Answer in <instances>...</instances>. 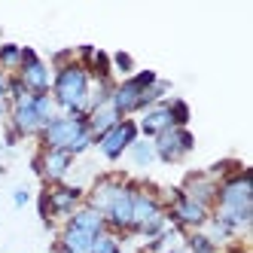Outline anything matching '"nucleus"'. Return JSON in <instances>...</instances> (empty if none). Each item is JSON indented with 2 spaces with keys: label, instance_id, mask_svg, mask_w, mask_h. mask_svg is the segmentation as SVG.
Listing matches in <instances>:
<instances>
[{
  "label": "nucleus",
  "instance_id": "nucleus-4",
  "mask_svg": "<svg viewBox=\"0 0 253 253\" xmlns=\"http://www.w3.org/2000/svg\"><path fill=\"white\" fill-rule=\"evenodd\" d=\"M55 101L52 95H22L19 101L9 104V116H6V128L25 140V137H37L43 131V125L55 116Z\"/></svg>",
  "mask_w": 253,
  "mask_h": 253
},
{
  "label": "nucleus",
  "instance_id": "nucleus-24",
  "mask_svg": "<svg viewBox=\"0 0 253 253\" xmlns=\"http://www.w3.org/2000/svg\"><path fill=\"white\" fill-rule=\"evenodd\" d=\"M110 67H113V74H122V80H125V77L134 74V58L128 55V52H113V55H110Z\"/></svg>",
  "mask_w": 253,
  "mask_h": 253
},
{
  "label": "nucleus",
  "instance_id": "nucleus-27",
  "mask_svg": "<svg viewBox=\"0 0 253 253\" xmlns=\"http://www.w3.org/2000/svg\"><path fill=\"white\" fill-rule=\"evenodd\" d=\"M168 253H186V247L180 244V247H174V250H168Z\"/></svg>",
  "mask_w": 253,
  "mask_h": 253
},
{
  "label": "nucleus",
  "instance_id": "nucleus-20",
  "mask_svg": "<svg viewBox=\"0 0 253 253\" xmlns=\"http://www.w3.org/2000/svg\"><path fill=\"white\" fill-rule=\"evenodd\" d=\"M183 247H186V253H223L202 229H198V232H186L183 235Z\"/></svg>",
  "mask_w": 253,
  "mask_h": 253
},
{
  "label": "nucleus",
  "instance_id": "nucleus-10",
  "mask_svg": "<svg viewBox=\"0 0 253 253\" xmlns=\"http://www.w3.org/2000/svg\"><path fill=\"white\" fill-rule=\"evenodd\" d=\"M104 223H107V229H110V232L122 235V238L134 235V180H128L125 189L119 192V198L107 208Z\"/></svg>",
  "mask_w": 253,
  "mask_h": 253
},
{
  "label": "nucleus",
  "instance_id": "nucleus-11",
  "mask_svg": "<svg viewBox=\"0 0 253 253\" xmlns=\"http://www.w3.org/2000/svg\"><path fill=\"white\" fill-rule=\"evenodd\" d=\"M74 156H70L67 150H40L37 156H34L31 168L37 171V177H43V183L52 186V183H64L70 168H74Z\"/></svg>",
  "mask_w": 253,
  "mask_h": 253
},
{
  "label": "nucleus",
  "instance_id": "nucleus-7",
  "mask_svg": "<svg viewBox=\"0 0 253 253\" xmlns=\"http://www.w3.org/2000/svg\"><path fill=\"white\" fill-rule=\"evenodd\" d=\"M137 137H140L137 122H134V119H119L110 131L101 134V137L95 140V150H98V156H101L104 162H119L125 153H128V147H131Z\"/></svg>",
  "mask_w": 253,
  "mask_h": 253
},
{
  "label": "nucleus",
  "instance_id": "nucleus-12",
  "mask_svg": "<svg viewBox=\"0 0 253 253\" xmlns=\"http://www.w3.org/2000/svg\"><path fill=\"white\" fill-rule=\"evenodd\" d=\"M125 183H128V180L119 177V174H101V177H95V183L85 189V205L104 216L107 208H110L119 198V192L125 189Z\"/></svg>",
  "mask_w": 253,
  "mask_h": 253
},
{
  "label": "nucleus",
  "instance_id": "nucleus-3",
  "mask_svg": "<svg viewBox=\"0 0 253 253\" xmlns=\"http://www.w3.org/2000/svg\"><path fill=\"white\" fill-rule=\"evenodd\" d=\"M37 143L40 150H67L74 159L95 150V137L85 125V116H67V113L52 116L37 134Z\"/></svg>",
  "mask_w": 253,
  "mask_h": 253
},
{
  "label": "nucleus",
  "instance_id": "nucleus-28",
  "mask_svg": "<svg viewBox=\"0 0 253 253\" xmlns=\"http://www.w3.org/2000/svg\"><path fill=\"white\" fill-rule=\"evenodd\" d=\"M0 43H3V34H0Z\"/></svg>",
  "mask_w": 253,
  "mask_h": 253
},
{
  "label": "nucleus",
  "instance_id": "nucleus-2",
  "mask_svg": "<svg viewBox=\"0 0 253 253\" xmlns=\"http://www.w3.org/2000/svg\"><path fill=\"white\" fill-rule=\"evenodd\" d=\"M92 74L80 64L77 58H70L61 67H52V88L49 95L55 101V110L67 116H85L88 113V95H92Z\"/></svg>",
  "mask_w": 253,
  "mask_h": 253
},
{
  "label": "nucleus",
  "instance_id": "nucleus-19",
  "mask_svg": "<svg viewBox=\"0 0 253 253\" xmlns=\"http://www.w3.org/2000/svg\"><path fill=\"white\" fill-rule=\"evenodd\" d=\"M19 67H22V46L19 43H0V70L9 77L19 74Z\"/></svg>",
  "mask_w": 253,
  "mask_h": 253
},
{
  "label": "nucleus",
  "instance_id": "nucleus-21",
  "mask_svg": "<svg viewBox=\"0 0 253 253\" xmlns=\"http://www.w3.org/2000/svg\"><path fill=\"white\" fill-rule=\"evenodd\" d=\"M122 247H125V238L110 229L95 235V241H92V253H122Z\"/></svg>",
  "mask_w": 253,
  "mask_h": 253
},
{
  "label": "nucleus",
  "instance_id": "nucleus-25",
  "mask_svg": "<svg viewBox=\"0 0 253 253\" xmlns=\"http://www.w3.org/2000/svg\"><path fill=\"white\" fill-rule=\"evenodd\" d=\"M28 202H31V189L28 186H15L12 189V208H28Z\"/></svg>",
  "mask_w": 253,
  "mask_h": 253
},
{
  "label": "nucleus",
  "instance_id": "nucleus-8",
  "mask_svg": "<svg viewBox=\"0 0 253 253\" xmlns=\"http://www.w3.org/2000/svg\"><path fill=\"white\" fill-rule=\"evenodd\" d=\"M15 80L25 85L28 95H49V88H52V67L31 46H22V67H19V74H15Z\"/></svg>",
  "mask_w": 253,
  "mask_h": 253
},
{
  "label": "nucleus",
  "instance_id": "nucleus-26",
  "mask_svg": "<svg viewBox=\"0 0 253 253\" xmlns=\"http://www.w3.org/2000/svg\"><path fill=\"white\" fill-rule=\"evenodd\" d=\"M6 88H9V74L0 70V95H6Z\"/></svg>",
  "mask_w": 253,
  "mask_h": 253
},
{
  "label": "nucleus",
  "instance_id": "nucleus-15",
  "mask_svg": "<svg viewBox=\"0 0 253 253\" xmlns=\"http://www.w3.org/2000/svg\"><path fill=\"white\" fill-rule=\"evenodd\" d=\"M92 241H95L92 232L77 229L70 223H61L58 226V238L52 244V253H92Z\"/></svg>",
  "mask_w": 253,
  "mask_h": 253
},
{
  "label": "nucleus",
  "instance_id": "nucleus-5",
  "mask_svg": "<svg viewBox=\"0 0 253 253\" xmlns=\"http://www.w3.org/2000/svg\"><path fill=\"white\" fill-rule=\"evenodd\" d=\"M85 205V189L77 186V183H52V186H43L40 198H37V208H40V220L46 226H55V223H64L70 213H77L80 208Z\"/></svg>",
  "mask_w": 253,
  "mask_h": 253
},
{
  "label": "nucleus",
  "instance_id": "nucleus-18",
  "mask_svg": "<svg viewBox=\"0 0 253 253\" xmlns=\"http://www.w3.org/2000/svg\"><path fill=\"white\" fill-rule=\"evenodd\" d=\"M131 159V165L134 168H140V171H147L150 165H156V150H153V140H147V137H137L131 147H128V153H125Z\"/></svg>",
  "mask_w": 253,
  "mask_h": 253
},
{
  "label": "nucleus",
  "instance_id": "nucleus-22",
  "mask_svg": "<svg viewBox=\"0 0 253 253\" xmlns=\"http://www.w3.org/2000/svg\"><path fill=\"white\" fill-rule=\"evenodd\" d=\"M168 110H171V119H174V128H189L192 110L183 98H168Z\"/></svg>",
  "mask_w": 253,
  "mask_h": 253
},
{
  "label": "nucleus",
  "instance_id": "nucleus-16",
  "mask_svg": "<svg viewBox=\"0 0 253 253\" xmlns=\"http://www.w3.org/2000/svg\"><path fill=\"white\" fill-rule=\"evenodd\" d=\"M119 119H122V116L113 110V104H110V101L85 113V125H88V131H92V137H95V140H98L101 134H107V131H110L113 125L119 122Z\"/></svg>",
  "mask_w": 253,
  "mask_h": 253
},
{
  "label": "nucleus",
  "instance_id": "nucleus-13",
  "mask_svg": "<svg viewBox=\"0 0 253 253\" xmlns=\"http://www.w3.org/2000/svg\"><path fill=\"white\" fill-rule=\"evenodd\" d=\"M216 186H220V180H216L213 174H208V171H192V174H186V180H183V183H180L177 189L183 192L186 198H192V202H198L202 208L213 211Z\"/></svg>",
  "mask_w": 253,
  "mask_h": 253
},
{
  "label": "nucleus",
  "instance_id": "nucleus-17",
  "mask_svg": "<svg viewBox=\"0 0 253 253\" xmlns=\"http://www.w3.org/2000/svg\"><path fill=\"white\" fill-rule=\"evenodd\" d=\"M64 223H70V226H77V229H85V232H92V235H101L104 229H107V223H104V216L98 213V211H92L88 205H83L77 213H70Z\"/></svg>",
  "mask_w": 253,
  "mask_h": 253
},
{
  "label": "nucleus",
  "instance_id": "nucleus-6",
  "mask_svg": "<svg viewBox=\"0 0 253 253\" xmlns=\"http://www.w3.org/2000/svg\"><path fill=\"white\" fill-rule=\"evenodd\" d=\"M162 205H165V216H168V223L180 232H198V229H205L208 220H211V211L202 208L198 202H192V198H186L183 192H180L177 186L168 189V195H162Z\"/></svg>",
  "mask_w": 253,
  "mask_h": 253
},
{
  "label": "nucleus",
  "instance_id": "nucleus-23",
  "mask_svg": "<svg viewBox=\"0 0 253 253\" xmlns=\"http://www.w3.org/2000/svg\"><path fill=\"white\" fill-rule=\"evenodd\" d=\"M168 226H171V223H168V216H165V213H159V216H153L150 223H143V226H140L134 235H140L143 241H153V238H159V235L165 232Z\"/></svg>",
  "mask_w": 253,
  "mask_h": 253
},
{
  "label": "nucleus",
  "instance_id": "nucleus-1",
  "mask_svg": "<svg viewBox=\"0 0 253 253\" xmlns=\"http://www.w3.org/2000/svg\"><path fill=\"white\" fill-rule=\"evenodd\" d=\"M211 216L223 223L235 238H244L253 226V177L250 168H235L216 186V202Z\"/></svg>",
  "mask_w": 253,
  "mask_h": 253
},
{
  "label": "nucleus",
  "instance_id": "nucleus-9",
  "mask_svg": "<svg viewBox=\"0 0 253 253\" xmlns=\"http://www.w3.org/2000/svg\"><path fill=\"white\" fill-rule=\"evenodd\" d=\"M153 150H156L159 162L177 165V162H183L195 150V134L189 128H168V131H162L159 137H153Z\"/></svg>",
  "mask_w": 253,
  "mask_h": 253
},
{
  "label": "nucleus",
  "instance_id": "nucleus-14",
  "mask_svg": "<svg viewBox=\"0 0 253 253\" xmlns=\"http://www.w3.org/2000/svg\"><path fill=\"white\" fill-rule=\"evenodd\" d=\"M134 122H137L140 137H147V140H153V137H159L162 131L174 128V119H171V110H168V101L147 107V110H143L140 116H134Z\"/></svg>",
  "mask_w": 253,
  "mask_h": 253
}]
</instances>
